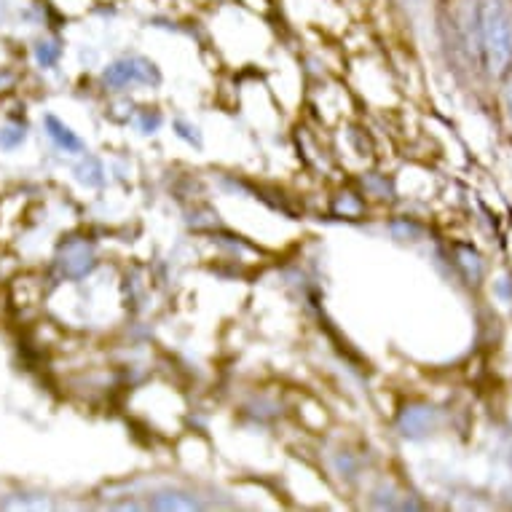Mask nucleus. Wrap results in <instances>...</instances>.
<instances>
[{
    "instance_id": "20e7f679",
    "label": "nucleus",
    "mask_w": 512,
    "mask_h": 512,
    "mask_svg": "<svg viewBox=\"0 0 512 512\" xmlns=\"http://www.w3.org/2000/svg\"><path fill=\"white\" fill-rule=\"evenodd\" d=\"M397 424L405 437H424L437 427V411L429 405H408Z\"/></svg>"
},
{
    "instance_id": "f03ea898",
    "label": "nucleus",
    "mask_w": 512,
    "mask_h": 512,
    "mask_svg": "<svg viewBox=\"0 0 512 512\" xmlns=\"http://www.w3.org/2000/svg\"><path fill=\"white\" fill-rule=\"evenodd\" d=\"M102 78H105V84L113 86V89H124V86H132V84H140V86L159 84L161 73L151 59L124 57V59H118V62H113V65H108L105 73H102Z\"/></svg>"
},
{
    "instance_id": "f257e3e1",
    "label": "nucleus",
    "mask_w": 512,
    "mask_h": 512,
    "mask_svg": "<svg viewBox=\"0 0 512 512\" xmlns=\"http://www.w3.org/2000/svg\"><path fill=\"white\" fill-rule=\"evenodd\" d=\"M478 33L486 70L494 78H504L512 65V17L504 0H480Z\"/></svg>"
},
{
    "instance_id": "6e6552de",
    "label": "nucleus",
    "mask_w": 512,
    "mask_h": 512,
    "mask_svg": "<svg viewBox=\"0 0 512 512\" xmlns=\"http://www.w3.org/2000/svg\"><path fill=\"white\" fill-rule=\"evenodd\" d=\"M76 172H78V180L86 185H102V175H105L100 161L92 159V156H86V161L76 169Z\"/></svg>"
},
{
    "instance_id": "ddd939ff",
    "label": "nucleus",
    "mask_w": 512,
    "mask_h": 512,
    "mask_svg": "<svg viewBox=\"0 0 512 512\" xmlns=\"http://www.w3.org/2000/svg\"><path fill=\"white\" fill-rule=\"evenodd\" d=\"M504 102H507V110H510V116H512V78H510V84H507V89H504Z\"/></svg>"
},
{
    "instance_id": "4468645a",
    "label": "nucleus",
    "mask_w": 512,
    "mask_h": 512,
    "mask_svg": "<svg viewBox=\"0 0 512 512\" xmlns=\"http://www.w3.org/2000/svg\"><path fill=\"white\" fill-rule=\"evenodd\" d=\"M507 451H510V462H512V440H510V448H507Z\"/></svg>"
},
{
    "instance_id": "7ed1b4c3",
    "label": "nucleus",
    "mask_w": 512,
    "mask_h": 512,
    "mask_svg": "<svg viewBox=\"0 0 512 512\" xmlns=\"http://www.w3.org/2000/svg\"><path fill=\"white\" fill-rule=\"evenodd\" d=\"M94 266H97V255H94L92 244L84 239H70L59 247L57 269L62 277L84 279L86 274H92Z\"/></svg>"
},
{
    "instance_id": "423d86ee",
    "label": "nucleus",
    "mask_w": 512,
    "mask_h": 512,
    "mask_svg": "<svg viewBox=\"0 0 512 512\" xmlns=\"http://www.w3.org/2000/svg\"><path fill=\"white\" fill-rule=\"evenodd\" d=\"M153 510H199L202 504H199V499H194L191 494H185V491H161V494L153 496L151 502Z\"/></svg>"
},
{
    "instance_id": "0eeeda50",
    "label": "nucleus",
    "mask_w": 512,
    "mask_h": 512,
    "mask_svg": "<svg viewBox=\"0 0 512 512\" xmlns=\"http://www.w3.org/2000/svg\"><path fill=\"white\" fill-rule=\"evenodd\" d=\"M62 57V46L59 41H38L35 43V62L41 65V68H54Z\"/></svg>"
},
{
    "instance_id": "9d476101",
    "label": "nucleus",
    "mask_w": 512,
    "mask_h": 512,
    "mask_svg": "<svg viewBox=\"0 0 512 512\" xmlns=\"http://www.w3.org/2000/svg\"><path fill=\"white\" fill-rule=\"evenodd\" d=\"M459 263H462V269L467 271V277H470L472 282H478L480 271H483L478 252L470 250V247H462V250H459Z\"/></svg>"
},
{
    "instance_id": "f8f14e48",
    "label": "nucleus",
    "mask_w": 512,
    "mask_h": 512,
    "mask_svg": "<svg viewBox=\"0 0 512 512\" xmlns=\"http://www.w3.org/2000/svg\"><path fill=\"white\" fill-rule=\"evenodd\" d=\"M159 126H161V118L156 116V113H143V116H140V129H143L145 135L156 132Z\"/></svg>"
},
{
    "instance_id": "1a4fd4ad",
    "label": "nucleus",
    "mask_w": 512,
    "mask_h": 512,
    "mask_svg": "<svg viewBox=\"0 0 512 512\" xmlns=\"http://www.w3.org/2000/svg\"><path fill=\"white\" fill-rule=\"evenodd\" d=\"M25 137L27 132L22 124L3 126V129H0V148H9L11 151V148H17V145L25 143Z\"/></svg>"
},
{
    "instance_id": "39448f33",
    "label": "nucleus",
    "mask_w": 512,
    "mask_h": 512,
    "mask_svg": "<svg viewBox=\"0 0 512 512\" xmlns=\"http://www.w3.org/2000/svg\"><path fill=\"white\" fill-rule=\"evenodd\" d=\"M43 126H46V135H49V140L57 145L59 151L81 153L86 148L84 140H81L65 121H59L57 116H51L49 113V116L43 118Z\"/></svg>"
},
{
    "instance_id": "9b49d317",
    "label": "nucleus",
    "mask_w": 512,
    "mask_h": 512,
    "mask_svg": "<svg viewBox=\"0 0 512 512\" xmlns=\"http://www.w3.org/2000/svg\"><path fill=\"white\" fill-rule=\"evenodd\" d=\"M175 132L180 140H185V143H191V145H202V135H199V129L191 124H185V121H175Z\"/></svg>"
}]
</instances>
